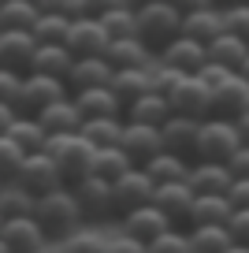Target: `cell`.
Returning a JSON list of instances; mask_svg holds the SVG:
<instances>
[{
    "instance_id": "cell-33",
    "label": "cell",
    "mask_w": 249,
    "mask_h": 253,
    "mask_svg": "<svg viewBox=\"0 0 249 253\" xmlns=\"http://www.w3.org/2000/svg\"><path fill=\"white\" fill-rule=\"evenodd\" d=\"M78 134L86 138L93 149H104V145H119V134H123V116L82 119V130H78Z\"/></svg>"
},
{
    "instance_id": "cell-3",
    "label": "cell",
    "mask_w": 249,
    "mask_h": 253,
    "mask_svg": "<svg viewBox=\"0 0 249 253\" xmlns=\"http://www.w3.org/2000/svg\"><path fill=\"white\" fill-rule=\"evenodd\" d=\"M41 153H48L52 157V164H56V171L63 175V182H75V179H82V175H89V160H93V145L86 142L82 134H48V142H45V149Z\"/></svg>"
},
{
    "instance_id": "cell-49",
    "label": "cell",
    "mask_w": 249,
    "mask_h": 253,
    "mask_svg": "<svg viewBox=\"0 0 249 253\" xmlns=\"http://www.w3.org/2000/svg\"><path fill=\"white\" fill-rule=\"evenodd\" d=\"M227 201H231V209H249V179H234L227 190Z\"/></svg>"
},
{
    "instance_id": "cell-58",
    "label": "cell",
    "mask_w": 249,
    "mask_h": 253,
    "mask_svg": "<svg viewBox=\"0 0 249 253\" xmlns=\"http://www.w3.org/2000/svg\"><path fill=\"white\" fill-rule=\"evenodd\" d=\"M30 4H38V0H30Z\"/></svg>"
},
{
    "instance_id": "cell-53",
    "label": "cell",
    "mask_w": 249,
    "mask_h": 253,
    "mask_svg": "<svg viewBox=\"0 0 249 253\" xmlns=\"http://www.w3.org/2000/svg\"><path fill=\"white\" fill-rule=\"evenodd\" d=\"M223 253H249V246H246V242H231Z\"/></svg>"
},
{
    "instance_id": "cell-30",
    "label": "cell",
    "mask_w": 249,
    "mask_h": 253,
    "mask_svg": "<svg viewBox=\"0 0 249 253\" xmlns=\"http://www.w3.org/2000/svg\"><path fill=\"white\" fill-rule=\"evenodd\" d=\"M149 48L141 45L138 38H123V41H108V52H104V60L112 63V71H123V67H149Z\"/></svg>"
},
{
    "instance_id": "cell-60",
    "label": "cell",
    "mask_w": 249,
    "mask_h": 253,
    "mask_svg": "<svg viewBox=\"0 0 249 253\" xmlns=\"http://www.w3.org/2000/svg\"><path fill=\"white\" fill-rule=\"evenodd\" d=\"M190 253H197V250H190Z\"/></svg>"
},
{
    "instance_id": "cell-20",
    "label": "cell",
    "mask_w": 249,
    "mask_h": 253,
    "mask_svg": "<svg viewBox=\"0 0 249 253\" xmlns=\"http://www.w3.org/2000/svg\"><path fill=\"white\" fill-rule=\"evenodd\" d=\"M38 123L45 126V134H78L82 130V112L75 108V101L67 97H60V101L45 104V108L38 112Z\"/></svg>"
},
{
    "instance_id": "cell-40",
    "label": "cell",
    "mask_w": 249,
    "mask_h": 253,
    "mask_svg": "<svg viewBox=\"0 0 249 253\" xmlns=\"http://www.w3.org/2000/svg\"><path fill=\"white\" fill-rule=\"evenodd\" d=\"M26 153L19 149L15 142H8V138L0 134V182H15L19 175V164H23Z\"/></svg>"
},
{
    "instance_id": "cell-50",
    "label": "cell",
    "mask_w": 249,
    "mask_h": 253,
    "mask_svg": "<svg viewBox=\"0 0 249 253\" xmlns=\"http://www.w3.org/2000/svg\"><path fill=\"white\" fill-rule=\"evenodd\" d=\"M175 8L186 15V11H201V8H216V0H171Z\"/></svg>"
},
{
    "instance_id": "cell-29",
    "label": "cell",
    "mask_w": 249,
    "mask_h": 253,
    "mask_svg": "<svg viewBox=\"0 0 249 253\" xmlns=\"http://www.w3.org/2000/svg\"><path fill=\"white\" fill-rule=\"evenodd\" d=\"M4 138L15 142L23 153H41V149H45V142H48V134H45V126L38 123V116H23V112L11 119V126L4 130Z\"/></svg>"
},
{
    "instance_id": "cell-36",
    "label": "cell",
    "mask_w": 249,
    "mask_h": 253,
    "mask_svg": "<svg viewBox=\"0 0 249 253\" xmlns=\"http://www.w3.org/2000/svg\"><path fill=\"white\" fill-rule=\"evenodd\" d=\"M38 19V4L30 0H0V30H30Z\"/></svg>"
},
{
    "instance_id": "cell-52",
    "label": "cell",
    "mask_w": 249,
    "mask_h": 253,
    "mask_svg": "<svg viewBox=\"0 0 249 253\" xmlns=\"http://www.w3.org/2000/svg\"><path fill=\"white\" fill-rule=\"evenodd\" d=\"M231 123H234V130H238V142H242V145H249V112H242V116H238V119H231Z\"/></svg>"
},
{
    "instance_id": "cell-55",
    "label": "cell",
    "mask_w": 249,
    "mask_h": 253,
    "mask_svg": "<svg viewBox=\"0 0 249 253\" xmlns=\"http://www.w3.org/2000/svg\"><path fill=\"white\" fill-rule=\"evenodd\" d=\"M126 4H130V8H141V4H153V0H126Z\"/></svg>"
},
{
    "instance_id": "cell-27",
    "label": "cell",
    "mask_w": 249,
    "mask_h": 253,
    "mask_svg": "<svg viewBox=\"0 0 249 253\" xmlns=\"http://www.w3.org/2000/svg\"><path fill=\"white\" fill-rule=\"evenodd\" d=\"M167 116H171V104H167V97H164V93H153V89H149V93H141L138 101H130V104L123 108V119H126V123L160 126Z\"/></svg>"
},
{
    "instance_id": "cell-51",
    "label": "cell",
    "mask_w": 249,
    "mask_h": 253,
    "mask_svg": "<svg viewBox=\"0 0 249 253\" xmlns=\"http://www.w3.org/2000/svg\"><path fill=\"white\" fill-rule=\"evenodd\" d=\"M19 112H15V104H8V101H0V134L11 126V119H15Z\"/></svg>"
},
{
    "instance_id": "cell-26",
    "label": "cell",
    "mask_w": 249,
    "mask_h": 253,
    "mask_svg": "<svg viewBox=\"0 0 249 253\" xmlns=\"http://www.w3.org/2000/svg\"><path fill=\"white\" fill-rule=\"evenodd\" d=\"M75 108L82 112V119H97V116H123L119 101L112 97L108 86H93V89H75L71 93Z\"/></svg>"
},
{
    "instance_id": "cell-47",
    "label": "cell",
    "mask_w": 249,
    "mask_h": 253,
    "mask_svg": "<svg viewBox=\"0 0 249 253\" xmlns=\"http://www.w3.org/2000/svg\"><path fill=\"white\" fill-rule=\"evenodd\" d=\"M227 168H231V179H249V145H238L227 157Z\"/></svg>"
},
{
    "instance_id": "cell-2",
    "label": "cell",
    "mask_w": 249,
    "mask_h": 253,
    "mask_svg": "<svg viewBox=\"0 0 249 253\" xmlns=\"http://www.w3.org/2000/svg\"><path fill=\"white\" fill-rule=\"evenodd\" d=\"M134 15H138V41L149 48V52H160L171 38H179L182 11L175 8L171 0H153V4H141V8H134Z\"/></svg>"
},
{
    "instance_id": "cell-24",
    "label": "cell",
    "mask_w": 249,
    "mask_h": 253,
    "mask_svg": "<svg viewBox=\"0 0 249 253\" xmlns=\"http://www.w3.org/2000/svg\"><path fill=\"white\" fill-rule=\"evenodd\" d=\"M145 175L160 186V182H186V175H190V157H179V153H171V149H160L156 157H149L145 164Z\"/></svg>"
},
{
    "instance_id": "cell-37",
    "label": "cell",
    "mask_w": 249,
    "mask_h": 253,
    "mask_svg": "<svg viewBox=\"0 0 249 253\" xmlns=\"http://www.w3.org/2000/svg\"><path fill=\"white\" fill-rule=\"evenodd\" d=\"M67 26H71V19L48 15V11H38V19H34L30 34H34V41H38V45H63V38H67Z\"/></svg>"
},
{
    "instance_id": "cell-41",
    "label": "cell",
    "mask_w": 249,
    "mask_h": 253,
    "mask_svg": "<svg viewBox=\"0 0 249 253\" xmlns=\"http://www.w3.org/2000/svg\"><path fill=\"white\" fill-rule=\"evenodd\" d=\"M63 253H104V235H97V231H71L63 238Z\"/></svg>"
},
{
    "instance_id": "cell-15",
    "label": "cell",
    "mask_w": 249,
    "mask_h": 253,
    "mask_svg": "<svg viewBox=\"0 0 249 253\" xmlns=\"http://www.w3.org/2000/svg\"><path fill=\"white\" fill-rule=\"evenodd\" d=\"M119 149L134 160V164H145L149 157L164 149V138H160V126H149V123H126L123 119V134H119Z\"/></svg>"
},
{
    "instance_id": "cell-56",
    "label": "cell",
    "mask_w": 249,
    "mask_h": 253,
    "mask_svg": "<svg viewBox=\"0 0 249 253\" xmlns=\"http://www.w3.org/2000/svg\"><path fill=\"white\" fill-rule=\"evenodd\" d=\"M0 253H8V246H4V238H0Z\"/></svg>"
},
{
    "instance_id": "cell-11",
    "label": "cell",
    "mask_w": 249,
    "mask_h": 253,
    "mask_svg": "<svg viewBox=\"0 0 249 253\" xmlns=\"http://www.w3.org/2000/svg\"><path fill=\"white\" fill-rule=\"evenodd\" d=\"M167 104H171V112H182V116L208 119L212 116V89L197 75H182L179 86L167 93Z\"/></svg>"
},
{
    "instance_id": "cell-43",
    "label": "cell",
    "mask_w": 249,
    "mask_h": 253,
    "mask_svg": "<svg viewBox=\"0 0 249 253\" xmlns=\"http://www.w3.org/2000/svg\"><path fill=\"white\" fill-rule=\"evenodd\" d=\"M38 11H48V15H63V19H75V15H82V0H38Z\"/></svg>"
},
{
    "instance_id": "cell-16",
    "label": "cell",
    "mask_w": 249,
    "mask_h": 253,
    "mask_svg": "<svg viewBox=\"0 0 249 253\" xmlns=\"http://www.w3.org/2000/svg\"><path fill=\"white\" fill-rule=\"evenodd\" d=\"M197 126H201V119H194V116H182V112H171V116H167V119L160 123V138H164V149L179 153V157H194Z\"/></svg>"
},
{
    "instance_id": "cell-44",
    "label": "cell",
    "mask_w": 249,
    "mask_h": 253,
    "mask_svg": "<svg viewBox=\"0 0 249 253\" xmlns=\"http://www.w3.org/2000/svg\"><path fill=\"white\" fill-rule=\"evenodd\" d=\"M227 231H231L234 242H246V246H249V209H231Z\"/></svg>"
},
{
    "instance_id": "cell-34",
    "label": "cell",
    "mask_w": 249,
    "mask_h": 253,
    "mask_svg": "<svg viewBox=\"0 0 249 253\" xmlns=\"http://www.w3.org/2000/svg\"><path fill=\"white\" fill-rule=\"evenodd\" d=\"M227 220H231V201H227V194H194L190 227H194V223H227Z\"/></svg>"
},
{
    "instance_id": "cell-42",
    "label": "cell",
    "mask_w": 249,
    "mask_h": 253,
    "mask_svg": "<svg viewBox=\"0 0 249 253\" xmlns=\"http://www.w3.org/2000/svg\"><path fill=\"white\" fill-rule=\"evenodd\" d=\"M223 11V26L231 34H238V38H246L249 41V4H227V8H219Z\"/></svg>"
},
{
    "instance_id": "cell-32",
    "label": "cell",
    "mask_w": 249,
    "mask_h": 253,
    "mask_svg": "<svg viewBox=\"0 0 249 253\" xmlns=\"http://www.w3.org/2000/svg\"><path fill=\"white\" fill-rule=\"evenodd\" d=\"M186 238H190V250L197 253H223L234 242L227 223H194V227H186Z\"/></svg>"
},
{
    "instance_id": "cell-9",
    "label": "cell",
    "mask_w": 249,
    "mask_h": 253,
    "mask_svg": "<svg viewBox=\"0 0 249 253\" xmlns=\"http://www.w3.org/2000/svg\"><path fill=\"white\" fill-rule=\"evenodd\" d=\"M108 30L101 26V19H89V15H75L67 26V38L63 45L71 48V56H104L108 52Z\"/></svg>"
},
{
    "instance_id": "cell-59",
    "label": "cell",
    "mask_w": 249,
    "mask_h": 253,
    "mask_svg": "<svg viewBox=\"0 0 249 253\" xmlns=\"http://www.w3.org/2000/svg\"><path fill=\"white\" fill-rule=\"evenodd\" d=\"M0 223H4V216H0Z\"/></svg>"
},
{
    "instance_id": "cell-5",
    "label": "cell",
    "mask_w": 249,
    "mask_h": 253,
    "mask_svg": "<svg viewBox=\"0 0 249 253\" xmlns=\"http://www.w3.org/2000/svg\"><path fill=\"white\" fill-rule=\"evenodd\" d=\"M67 82L63 79H52V75H38V71H26L23 75V86H19L15 93V112H23V116H38L45 104L60 101V97H67Z\"/></svg>"
},
{
    "instance_id": "cell-22",
    "label": "cell",
    "mask_w": 249,
    "mask_h": 253,
    "mask_svg": "<svg viewBox=\"0 0 249 253\" xmlns=\"http://www.w3.org/2000/svg\"><path fill=\"white\" fill-rule=\"evenodd\" d=\"M112 97L119 101V108H126L130 101H138L141 93H149V67H123V71H112L108 79Z\"/></svg>"
},
{
    "instance_id": "cell-25",
    "label": "cell",
    "mask_w": 249,
    "mask_h": 253,
    "mask_svg": "<svg viewBox=\"0 0 249 253\" xmlns=\"http://www.w3.org/2000/svg\"><path fill=\"white\" fill-rule=\"evenodd\" d=\"M227 26H223V11L219 8H201V11H186L182 15V26L179 34H186V38L201 41V45H208L212 38H219Z\"/></svg>"
},
{
    "instance_id": "cell-12",
    "label": "cell",
    "mask_w": 249,
    "mask_h": 253,
    "mask_svg": "<svg viewBox=\"0 0 249 253\" xmlns=\"http://www.w3.org/2000/svg\"><path fill=\"white\" fill-rule=\"evenodd\" d=\"M153 205L171 220V227L186 231L190 227V209H194V190H190V182H160L153 190Z\"/></svg>"
},
{
    "instance_id": "cell-10",
    "label": "cell",
    "mask_w": 249,
    "mask_h": 253,
    "mask_svg": "<svg viewBox=\"0 0 249 253\" xmlns=\"http://www.w3.org/2000/svg\"><path fill=\"white\" fill-rule=\"evenodd\" d=\"M15 182H19L23 190H30L34 198H38V194H48V190H56V186H67V182H63V175L56 171V164H52V157H48V153H26L23 164H19Z\"/></svg>"
},
{
    "instance_id": "cell-7",
    "label": "cell",
    "mask_w": 249,
    "mask_h": 253,
    "mask_svg": "<svg viewBox=\"0 0 249 253\" xmlns=\"http://www.w3.org/2000/svg\"><path fill=\"white\" fill-rule=\"evenodd\" d=\"M153 190H156V182L145 175V168L134 164L130 171H123L116 182H112V209H116V216L149 205V201H153Z\"/></svg>"
},
{
    "instance_id": "cell-19",
    "label": "cell",
    "mask_w": 249,
    "mask_h": 253,
    "mask_svg": "<svg viewBox=\"0 0 249 253\" xmlns=\"http://www.w3.org/2000/svg\"><path fill=\"white\" fill-rule=\"evenodd\" d=\"M186 182L194 194H227L234 179H231V168L219 164V160H194Z\"/></svg>"
},
{
    "instance_id": "cell-45",
    "label": "cell",
    "mask_w": 249,
    "mask_h": 253,
    "mask_svg": "<svg viewBox=\"0 0 249 253\" xmlns=\"http://www.w3.org/2000/svg\"><path fill=\"white\" fill-rule=\"evenodd\" d=\"M19 86H23V75H19V71H11V67H0V101L15 104Z\"/></svg>"
},
{
    "instance_id": "cell-8",
    "label": "cell",
    "mask_w": 249,
    "mask_h": 253,
    "mask_svg": "<svg viewBox=\"0 0 249 253\" xmlns=\"http://www.w3.org/2000/svg\"><path fill=\"white\" fill-rule=\"evenodd\" d=\"M0 238H4L8 253H45L48 242H52L34 216H11V220H4L0 223Z\"/></svg>"
},
{
    "instance_id": "cell-54",
    "label": "cell",
    "mask_w": 249,
    "mask_h": 253,
    "mask_svg": "<svg viewBox=\"0 0 249 253\" xmlns=\"http://www.w3.org/2000/svg\"><path fill=\"white\" fill-rule=\"evenodd\" d=\"M238 75H242V79H246V82H249V56H246V60H242V67H238Z\"/></svg>"
},
{
    "instance_id": "cell-4",
    "label": "cell",
    "mask_w": 249,
    "mask_h": 253,
    "mask_svg": "<svg viewBox=\"0 0 249 253\" xmlns=\"http://www.w3.org/2000/svg\"><path fill=\"white\" fill-rule=\"evenodd\" d=\"M238 130H234L231 119H219V116H208L201 119L197 126V142H194V160H219L227 164L234 149H238Z\"/></svg>"
},
{
    "instance_id": "cell-13",
    "label": "cell",
    "mask_w": 249,
    "mask_h": 253,
    "mask_svg": "<svg viewBox=\"0 0 249 253\" xmlns=\"http://www.w3.org/2000/svg\"><path fill=\"white\" fill-rule=\"evenodd\" d=\"M156 60L164 63V67H175V71L182 75H197L208 63V56H205V45L194 38H186V34H179V38H171L167 45L156 52Z\"/></svg>"
},
{
    "instance_id": "cell-35",
    "label": "cell",
    "mask_w": 249,
    "mask_h": 253,
    "mask_svg": "<svg viewBox=\"0 0 249 253\" xmlns=\"http://www.w3.org/2000/svg\"><path fill=\"white\" fill-rule=\"evenodd\" d=\"M34 194L23 190L19 182H0V216L11 220V216H34Z\"/></svg>"
},
{
    "instance_id": "cell-17",
    "label": "cell",
    "mask_w": 249,
    "mask_h": 253,
    "mask_svg": "<svg viewBox=\"0 0 249 253\" xmlns=\"http://www.w3.org/2000/svg\"><path fill=\"white\" fill-rule=\"evenodd\" d=\"M119 220H123V235H130L134 242H141V246H145L149 238H156L160 231L171 227V220H167V216H164L160 209L153 205V201H149V205H141V209H130V212H123Z\"/></svg>"
},
{
    "instance_id": "cell-18",
    "label": "cell",
    "mask_w": 249,
    "mask_h": 253,
    "mask_svg": "<svg viewBox=\"0 0 249 253\" xmlns=\"http://www.w3.org/2000/svg\"><path fill=\"white\" fill-rule=\"evenodd\" d=\"M112 79V63L104 56H75L71 60V71H67V89H93V86H108Z\"/></svg>"
},
{
    "instance_id": "cell-21",
    "label": "cell",
    "mask_w": 249,
    "mask_h": 253,
    "mask_svg": "<svg viewBox=\"0 0 249 253\" xmlns=\"http://www.w3.org/2000/svg\"><path fill=\"white\" fill-rule=\"evenodd\" d=\"M34 34L30 30H0V67H11V71L26 75L34 56Z\"/></svg>"
},
{
    "instance_id": "cell-1",
    "label": "cell",
    "mask_w": 249,
    "mask_h": 253,
    "mask_svg": "<svg viewBox=\"0 0 249 253\" xmlns=\"http://www.w3.org/2000/svg\"><path fill=\"white\" fill-rule=\"evenodd\" d=\"M34 220L41 223L48 238H67L71 231H78L82 223V209L75 201V190L71 186H56L48 194H38L34 201Z\"/></svg>"
},
{
    "instance_id": "cell-57",
    "label": "cell",
    "mask_w": 249,
    "mask_h": 253,
    "mask_svg": "<svg viewBox=\"0 0 249 253\" xmlns=\"http://www.w3.org/2000/svg\"><path fill=\"white\" fill-rule=\"evenodd\" d=\"M234 4H249V0H234Z\"/></svg>"
},
{
    "instance_id": "cell-14",
    "label": "cell",
    "mask_w": 249,
    "mask_h": 253,
    "mask_svg": "<svg viewBox=\"0 0 249 253\" xmlns=\"http://www.w3.org/2000/svg\"><path fill=\"white\" fill-rule=\"evenodd\" d=\"M242 112H249V82L238 71H231L219 86H212V116L238 119Z\"/></svg>"
},
{
    "instance_id": "cell-39",
    "label": "cell",
    "mask_w": 249,
    "mask_h": 253,
    "mask_svg": "<svg viewBox=\"0 0 249 253\" xmlns=\"http://www.w3.org/2000/svg\"><path fill=\"white\" fill-rule=\"evenodd\" d=\"M141 253H190V238L182 227H167L141 246Z\"/></svg>"
},
{
    "instance_id": "cell-31",
    "label": "cell",
    "mask_w": 249,
    "mask_h": 253,
    "mask_svg": "<svg viewBox=\"0 0 249 253\" xmlns=\"http://www.w3.org/2000/svg\"><path fill=\"white\" fill-rule=\"evenodd\" d=\"M134 160L126 157L119 145H104V149H93V160H89V175H97V179L104 182H116L123 171H130Z\"/></svg>"
},
{
    "instance_id": "cell-28",
    "label": "cell",
    "mask_w": 249,
    "mask_h": 253,
    "mask_svg": "<svg viewBox=\"0 0 249 253\" xmlns=\"http://www.w3.org/2000/svg\"><path fill=\"white\" fill-rule=\"evenodd\" d=\"M71 60H75V56H71L67 45H34V56H30V67H26V71L52 75V79H67Z\"/></svg>"
},
{
    "instance_id": "cell-48",
    "label": "cell",
    "mask_w": 249,
    "mask_h": 253,
    "mask_svg": "<svg viewBox=\"0 0 249 253\" xmlns=\"http://www.w3.org/2000/svg\"><path fill=\"white\" fill-rule=\"evenodd\" d=\"M126 0H82V15H89V19H101V15H108L112 8H123ZM130 8V4H126Z\"/></svg>"
},
{
    "instance_id": "cell-46",
    "label": "cell",
    "mask_w": 249,
    "mask_h": 253,
    "mask_svg": "<svg viewBox=\"0 0 249 253\" xmlns=\"http://www.w3.org/2000/svg\"><path fill=\"white\" fill-rule=\"evenodd\" d=\"M104 253H141V242H134L130 235H104Z\"/></svg>"
},
{
    "instance_id": "cell-6",
    "label": "cell",
    "mask_w": 249,
    "mask_h": 253,
    "mask_svg": "<svg viewBox=\"0 0 249 253\" xmlns=\"http://www.w3.org/2000/svg\"><path fill=\"white\" fill-rule=\"evenodd\" d=\"M75 190V201L82 209V223H101V220H112L116 209H112V182L97 179V175H82V179L71 182Z\"/></svg>"
},
{
    "instance_id": "cell-38",
    "label": "cell",
    "mask_w": 249,
    "mask_h": 253,
    "mask_svg": "<svg viewBox=\"0 0 249 253\" xmlns=\"http://www.w3.org/2000/svg\"><path fill=\"white\" fill-rule=\"evenodd\" d=\"M101 26L108 30L112 41H123V38H138V15H134V8H112L108 15H101Z\"/></svg>"
},
{
    "instance_id": "cell-23",
    "label": "cell",
    "mask_w": 249,
    "mask_h": 253,
    "mask_svg": "<svg viewBox=\"0 0 249 253\" xmlns=\"http://www.w3.org/2000/svg\"><path fill=\"white\" fill-rule=\"evenodd\" d=\"M205 56H208L212 63H219V67H231V71H238L242 60L249 56V41L238 38V34L223 30L219 38H212L208 45H205Z\"/></svg>"
}]
</instances>
